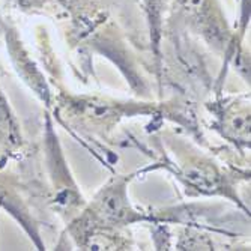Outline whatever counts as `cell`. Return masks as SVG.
Segmentation results:
<instances>
[{
  "mask_svg": "<svg viewBox=\"0 0 251 251\" xmlns=\"http://www.w3.org/2000/svg\"><path fill=\"white\" fill-rule=\"evenodd\" d=\"M90 214L101 224H116L131 220L132 211L129 209L125 188L121 182H115L102 190L90 209Z\"/></svg>",
  "mask_w": 251,
  "mask_h": 251,
  "instance_id": "6da1fadb",
  "label": "cell"
},
{
  "mask_svg": "<svg viewBox=\"0 0 251 251\" xmlns=\"http://www.w3.org/2000/svg\"><path fill=\"white\" fill-rule=\"evenodd\" d=\"M146 2H148L149 9L152 11V14L156 15V12L159 11V8H161V2H163V0H146Z\"/></svg>",
  "mask_w": 251,
  "mask_h": 251,
  "instance_id": "7a4b0ae2",
  "label": "cell"
}]
</instances>
